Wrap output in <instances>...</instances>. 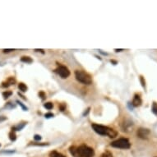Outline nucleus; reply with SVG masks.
Masks as SVG:
<instances>
[{"label": "nucleus", "mask_w": 157, "mask_h": 157, "mask_svg": "<svg viewBox=\"0 0 157 157\" xmlns=\"http://www.w3.org/2000/svg\"><path fill=\"white\" fill-rule=\"evenodd\" d=\"M142 99H141L140 96L139 95H135L133 100V105L134 107H138L142 105Z\"/></svg>", "instance_id": "nucleus-7"}, {"label": "nucleus", "mask_w": 157, "mask_h": 157, "mask_svg": "<svg viewBox=\"0 0 157 157\" xmlns=\"http://www.w3.org/2000/svg\"><path fill=\"white\" fill-rule=\"evenodd\" d=\"M50 157H65L63 155H62L61 153H59L55 151H52L50 152Z\"/></svg>", "instance_id": "nucleus-11"}, {"label": "nucleus", "mask_w": 157, "mask_h": 157, "mask_svg": "<svg viewBox=\"0 0 157 157\" xmlns=\"http://www.w3.org/2000/svg\"><path fill=\"white\" fill-rule=\"evenodd\" d=\"M0 146H1V145H0Z\"/></svg>", "instance_id": "nucleus-26"}, {"label": "nucleus", "mask_w": 157, "mask_h": 157, "mask_svg": "<svg viewBox=\"0 0 157 157\" xmlns=\"http://www.w3.org/2000/svg\"><path fill=\"white\" fill-rule=\"evenodd\" d=\"M7 119V118L4 116H0V122H3Z\"/></svg>", "instance_id": "nucleus-22"}, {"label": "nucleus", "mask_w": 157, "mask_h": 157, "mask_svg": "<svg viewBox=\"0 0 157 157\" xmlns=\"http://www.w3.org/2000/svg\"><path fill=\"white\" fill-rule=\"evenodd\" d=\"M21 61L23 62V63H31L33 62V60L31 59V58H30V57H26V56L22 57V58L21 59Z\"/></svg>", "instance_id": "nucleus-9"}, {"label": "nucleus", "mask_w": 157, "mask_h": 157, "mask_svg": "<svg viewBox=\"0 0 157 157\" xmlns=\"http://www.w3.org/2000/svg\"><path fill=\"white\" fill-rule=\"evenodd\" d=\"M34 138H35V140H36V141H40V140L41 139V137H40V135H36V136L34 137Z\"/></svg>", "instance_id": "nucleus-20"}, {"label": "nucleus", "mask_w": 157, "mask_h": 157, "mask_svg": "<svg viewBox=\"0 0 157 157\" xmlns=\"http://www.w3.org/2000/svg\"><path fill=\"white\" fill-rule=\"evenodd\" d=\"M75 77L76 79L81 83H83L85 85H90L92 83V77H91V75L83 71L77 70L75 72Z\"/></svg>", "instance_id": "nucleus-3"}, {"label": "nucleus", "mask_w": 157, "mask_h": 157, "mask_svg": "<svg viewBox=\"0 0 157 157\" xmlns=\"http://www.w3.org/2000/svg\"><path fill=\"white\" fill-rule=\"evenodd\" d=\"M111 147L115 148H119V149H129L131 147L129 141L127 138H120L113 142L110 144Z\"/></svg>", "instance_id": "nucleus-4"}, {"label": "nucleus", "mask_w": 157, "mask_h": 157, "mask_svg": "<svg viewBox=\"0 0 157 157\" xmlns=\"http://www.w3.org/2000/svg\"><path fill=\"white\" fill-rule=\"evenodd\" d=\"M101 157H113V155H112V153L110 151H105V152L102 154Z\"/></svg>", "instance_id": "nucleus-14"}, {"label": "nucleus", "mask_w": 157, "mask_h": 157, "mask_svg": "<svg viewBox=\"0 0 157 157\" xmlns=\"http://www.w3.org/2000/svg\"><path fill=\"white\" fill-rule=\"evenodd\" d=\"M55 72L60 76L62 78H67L70 76L69 69L67 67L63 66V65H59L55 69Z\"/></svg>", "instance_id": "nucleus-5"}, {"label": "nucleus", "mask_w": 157, "mask_h": 157, "mask_svg": "<svg viewBox=\"0 0 157 157\" xmlns=\"http://www.w3.org/2000/svg\"><path fill=\"white\" fill-rule=\"evenodd\" d=\"M18 88L19 90H20L21 91H22V92H26V91H27V87L24 83H22V82H21V83L19 84Z\"/></svg>", "instance_id": "nucleus-10"}, {"label": "nucleus", "mask_w": 157, "mask_h": 157, "mask_svg": "<svg viewBox=\"0 0 157 157\" xmlns=\"http://www.w3.org/2000/svg\"><path fill=\"white\" fill-rule=\"evenodd\" d=\"M140 81H141V83H142V86L144 88H145V87H146V82H145V80H144V77H140Z\"/></svg>", "instance_id": "nucleus-17"}, {"label": "nucleus", "mask_w": 157, "mask_h": 157, "mask_svg": "<svg viewBox=\"0 0 157 157\" xmlns=\"http://www.w3.org/2000/svg\"><path fill=\"white\" fill-rule=\"evenodd\" d=\"M70 153L73 157H93L95 155L94 150L86 145L80 147H71Z\"/></svg>", "instance_id": "nucleus-1"}, {"label": "nucleus", "mask_w": 157, "mask_h": 157, "mask_svg": "<svg viewBox=\"0 0 157 157\" xmlns=\"http://www.w3.org/2000/svg\"><path fill=\"white\" fill-rule=\"evenodd\" d=\"M9 138L11 141H15L17 139V136H16V133H14L13 131H12L9 133Z\"/></svg>", "instance_id": "nucleus-13"}, {"label": "nucleus", "mask_w": 157, "mask_h": 157, "mask_svg": "<svg viewBox=\"0 0 157 157\" xmlns=\"http://www.w3.org/2000/svg\"><path fill=\"white\" fill-rule=\"evenodd\" d=\"M44 106L45 108H46L47 110H51V109H53V103H51V102H48V103H45V105H44Z\"/></svg>", "instance_id": "nucleus-15"}, {"label": "nucleus", "mask_w": 157, "mask_h": 157, "mask_svg": "<svg viewBox=\"0 0 157 157\" xmlns=\"http://www.w3.org/2000/svg\"><path fill=\"white\" fill-rule=\"evenodd\" d=\"M151 133L150 130L147 128H140L137 130V136L138 137L142 139H147L149 137V135Z\"/></svg>", "instance_id": "nucleus-6"}, {"label": "nucleus", "mask_w": 157, "mask_h": 157, "mask_svg": "<svg viewBox=\"0 0 157 157\" xmlns=\"http://www.w3.org/2000/svg\"><path fill=\"white\" fill-rule=\"evenodd\" d=\"M39 96L41 97L42 100H44V99H45V94L43 92V91H40V92L39 93Z\"/></svg>", "instance_id": "nucleus-18"}, {"label": "nucleus", "mask_w": 157, "mask_h": 157, "mask_svg": "<svg viewBox=\"0 0 157 157\" xmlns=\"http://www.w3.org/2000/svg\"><path fill=\"white\" fill-rule=\"evenodd\" d=\"M152 111H153V113H154V114H157V103H153Z\"/></svg>", "instance_id": "nucleus-16"}, {"label": "nucleus", "mask_w": 157, "mask_h": 157, "mask_svg": "<svg viewBox=\"0 0 157 157\" xmlns=\"http://www.w3.org/2000/svg\"><path fill=\"white\" fill-rule=\"evenodd\" d=\"M13 95V92L12 91H4L3 93V96L4 99H8V97H10Z\"/></svg>", "instance_id": "nucleus-12"}, {"label": "nucleus", "mask_w": 157, "mask_h": 157, "mask_svg": "<svg viewBox=\"0 0 157 157\" xmlns=\"http://www.w3.org/2000/svg\"><path fill=\"white\" fill-rule=\"evenodd\" d=\"M51 117H54V114H51V113H49V114H45V118H47V119L51 118Z\"/></svg>", "instance_id": "nucleus-21"}, {"label": "nucleus", "mask_w": 157, "mask_h": 157, "mask_svg": "<svg viewBox=\"0 0 157 157\" xmlns=\"http://www.w3.org/2000/svg\"><path fill=\"white\" fill-rule=\"evenodd\" d=\"M15 82H16V80H15L14 77H9L5 82L3 83V87H8L9 86L13 85V84L14 85Z\"/></svg>", "instance_id": "nucleus-8"}, {"label": "nucleus", "mask_w": 157, "mask_h": 157, "mask_svg": "<svg viewBox=\"0 0 157 157\" xmlns=\"http://www.w3.org/2000/svg\"><path fill=\"white\" fill-rule=\"evenodd\" d=\"M114 50H115L116 52H120V51H123L124 50H122V49H120V50H117V49H115Z\"/></svg>", "instance_id": "nucleus-25"}, {"label": "nucleus", "mask_w": 157, "mask_h": 157, "mask_svg": "<svg viewBox=\"0 0 157 157\" xmlns=\"http://www.w3.org/2000/svg\"><path fill=\"white\" fill-rule=\"evenodd\" d=\"M35 50L36 51H39V52H41L42 54H45V52H44V50Z\"/></svg>", "instance_id": "nucleus-24"}, {"label": "nucleus", "mask_w": 157, "mask_h": 157, "mask_svg": "<svg viewBox=\"0 0 157 157\" xmlns=\"http://www.w3.org/2000/svg\"><path fill=\"white\" fill-rule=\"evenodd\" d=\"M17 103H18L19 105H21V106H22V109H23L24 110H27V107L24 106L23 104H22V102H20V101H17Z\"/></svg>", "instance_id": "nucleus-19"}, {"label": "nucleus", "mask_w": 157, "mask_h": 157, "mask_svg": "<svg viewBox=\"0 0 157 157\" xmlns=\"http://www.w3.org/2000/svg\"><path fill=\"white\" fill-rule=\"evenodd\" d=\"M91 127H92V128L96 133L102 135V136H108L111 138H114L118 135V133L116 132L115 130L113 129V128H110L106 126L93 124L91 125Z\"/></svg>", "instance_id": "nucleus-2"}, {"label": "nucleus", "mask_w": 157, "mask_h": 157, "mask_svg": "<svg viewBox=\"0 0 157 157\" xmlns=\"http://www.w3.org/2000/svg\"><path fill=\"white\" fill-rule=\"evenodd\" d=\"M12 51H14V50H13V49H10V50H3L4 53H9V52H12Z\"/></svg>", "instance_id": "nucleus-23"}]
</instances>
